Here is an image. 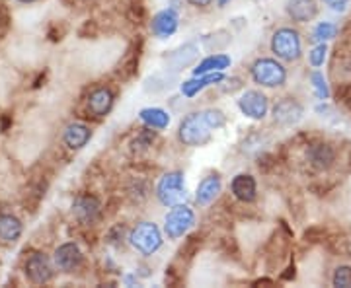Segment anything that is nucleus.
I'll use <instances>...</instances> for the list:
<instances>
[{"instance_id": "obj_20", "label": "nucleus", "mask_w": 351, "mask_h": 288, "mask_svg": "<svg viewBox=\"0 0 351 288\" xmlns=\"http://www.w3.org/2000/svg\"><path fill=\"white\" fill-rule=\"evenodd\" d=\"M24 232L22 222L12 214H2L0 216V241L2 244H16Z\"/></svg>"}, {"instance_id": "obj_29", "label": "nucleus", "mask_w": 351, "mask_h": 288, "mask_svg": "<svg viewBox=\"0 0 351 288\" xmlns=\"http://www.w3.org/2000/svg\"><path fill=\"white\" fill-rule=\"evenodd\" d=\"M326 53H328L326 43L316 45V47L308 53V61H311V64H313L314 68H318V66H322V64H324V61H326Z\"/></svg>"}, {"instance_id": "obj_9", "label": "nucleus", "mask_w": 351, "mask_h": 288, "mask_svg": "<svg viewBox=\"0 0 351 288\" xmlns=\"http://www.w3.org/2000/svg\"><path fill=\"white\" fill-rule=\"evenodd\" d=\"M73 214L80 224H94L101 214V202L94 195H78L73 202Z\"/></svg>"}, {"instance_id": "obj_16", "label": "nucleus", "mask_w": 351, "mask_h": 288, "mask_svg": "<svg viewBox=\"0 0 351 288\" xmlns=\"http://www.w3.org/2000/svg\"><path fill=\"white\" fill-rule=\"evenodd\" d=\"M92 138V131L90 127H86L84 123H71V125L64 129L63 140L64 144L71 148V150H80L84 148L88 142Z\"/></svg>"}, {"instance_id": "obj_26", "label": "nucleus", "mask_w": 351, "mask_h": 288, "mask_svg": "<svg viewBox=\"0 0 351 288\" xmlns=\"http://www.w3.org/2000/svg\"><path fill=\"white\" fill-rule=\"evenodd\" d=\"M172 80H174V75H166V73H164V75H154L152 78H149V80L145 82V90H147V92H154V94H156V92H162V90L172 86V84H170Z\"/></svg>"}, {"instance_id": "obj_28", "label": "nucleus", "mask_w": 351, "mask_h": 288, "mask_svg": "<svg viewBox=\"0 0 351 288\" xmlns=\"http://www.w3.org/2000/svg\"><path fill=\"white\" fill-rule=\"evenodd\" d=\"M332 285L338 288H351V267L350 265H341L334 271L332 276Z\"/></svg>"}, {"instance_id": "obj_8", "label": "nucleus", "mask_w": 351, "mask_h": 288, "mask_svg": "<svg viewBox=\"0 0 351 288\" xmlns=\"http://www.w3.org/2000/svg\"><path fill=\"white\" fill-rule=\"evenodd\" d=\"M302 115H304L302 105L297 100H293V98H283V100H279L274 105V121L279 127L287 129V127L297 125L302 119Z\"/></svg>"}, {"instance_id": "obj_30", "label": "nucleus", "mask_w": 351, "mask_h": 288, "mask_svg": "<svg viewBox=\"0 0 351 288\" xmlns=\"http://www.w3.org/2000/svg\"><path fill=\"white\" fill-rule=\"evenodd\" d=\"M123 238V226H115L110 230V234H108V241L110 244H115V246H119V239Z\"/></svg>"}, {"instance_id": "obj_1", "label": "nucleus", "mask_w": 351, "mask_h": 288, "mask_svg": "<svg viewBox=\"0 0 351 288\" xmlns=\"http://www.w3.org/2000/svg\"><path fill=\"white\" fill-rule=\"evenodd\" d=\"M226 123L225 113L221 109H201V112L189 113L188 117L182 119L178 127V138L184 146L189 148H199L205 146L211 137L213 131L223 129Z\"/></svg>"}, {"instance_id": "obj_7", "label": "nucleus", "mask_w": 351, "mask_h": 288, "mask_svg": "<svg viewBox=\"0 0 351 288\" xmlns=\"http://www.w3.org/2000/svg\"><path fill=\"white\" fill-rule=\"evenodd\" d=\"M267 107H269V101L258 90H248L240 96L239 109L248 119H256V121L263 119L267 115Z\"/></svg>"}, {"instance_id": "obj_15", "label": "nucleus", "mask_w": 351, "mask_h": 288, "mask_svg": "<svg viewBox=\"0 0 351 288\" xmlns=\"http://www.w3.org/2000/svg\"><path fill=\"white\" fill-rule=\"evenodd\" d=\"M221 189H223V183H221V177L217 176V174L203 177L199 181V185H197V191H195L197 205H201V207L211 205L221 195Z\"/></svg>"}, {"instance_id": "obj_21", "label": "nucleus", "mask_w": 351, "mask_h": 288, "mask_svg": "<svg viewBox=\"0 0 351 288\" xmlns=\"http://www.w3.org/2000/svg\"><path fill=\"white\" fill-rule=\"evenodd\" d=\"M226 66H230V57L221 55V53H215L211 57L203 59V61L193 68V76H203L209 75V73H223Z\"/></svg>"}, {"instance_id": "obj_12", "label": "nucleus", "mask_w": 351, "mask_h": 288, "mask_svg": "<svg viewBox=\"0 0 351 288\" xmlns=\"http://www.w3.org/2000/svg\"><path fill=\"white\" fill-rule=\"evenodd\" d=\"M180 27V16L176 10L168 8V10H162V12L154 14L151 20V29L152 34L158 39H168L174 36Z\"/></svg>"}, {"instance_id": "obj_6", "label": "nucleus", "mask_w": 351, "mask_h": 288, "mask_svg": "<svg viewBox=\"0 0 351 288\" xmlns=\"http://www.w3.org/2000/svg\"><path fill=\"white\" fill-rule=\"evenodd\" d=\"M156 197L164 207H174L186 197V183L182 172H168L156 185Z\"/></svg>"}, {"instance_id": "obj_3", "label": "nucleus", "mask_w": 351, "mask_h": 288, "mask_svg": "<svg viewBox=\"0 0 351 288\" xmlns=\"http://www.w3.org/2000/svg\"><path fill=\"white\" fill-rule=\"evenodd\" d=\"M252 80L263 88H279L287 82L285 66L276 59H258L250 68Z\"/></svg>"}, {"instance_id": "obj_27", "label": "nucleus", "mask_w": 351, "mask_h": 288, "mask_svg": "<svg viewBox=\"0 0 351 288\" xmlns=\"http://www.w3.org/2000/svg\"><path fill=\"white\" fill-rule=\"evenodd\" d=\"M311 82H313V88H314V94H316V98L318 100H328V96H330V90H328V84L326 80H324V75L322 73H313L311 75Z\"/></svg>"}, {"instance_id": "obj_19", "label": "nucleus", "mask_w": 351, "mask_h": 288, "mask_svg": "<svg viewBox=\"0 0 351 288\" xmlns=\"http://www.w3.org/2000/svg\"><path fill=\"white\" fill-rule=\"evenodd\" d=\"M223 80H225V75H223V73H209V75L195 76V78H191V80L182 84V94H184L186 98H193V96H197L199 92H203V90L207 88V86L219 84V82H223Z\"/></svg>"}, {"instance_id": "obj_11", "label": "nucleus", "mask_w": 351, "mask_h": 288, "mask_svg": "<svg viewBox=\"0 0 351 288\" xmlns=\"http://www.w3.org/2000/svg\"><path fill=\"white\" fill-rule=\"evenodd\" d=\"M25 276L34 283V285H47L53 278V267L51 261L43 253H34L27 257L25 261Z\"/></svg>"}, {"instance_id": "obj_22", "label": "nucleus", "mask_w": 351, "mask_h": 288, "mask_svg": "<svg viewBox=\"0 0 351 288\" xmlns=\"http://www.w3.org/2000/svg\"><path fill=\"white\" fill-rule=\"evenodd\" d=\"M138 117L145 125L151 129H158V131L170 125V113L164 112L160 107H145V109H141Z\"/></svg>"}, {"instance_id": "obj_18", "label": "nucleus", "mask_w": 351, "mask_h": 288, "mask_svg": "<svg viewBox=\"0 0 351 288\" xmlns=\"http://www.w3.org/2000/svg\"><path fill=\"white\" fill-rule=\"evenodd\" d=\"M308 162L316 170H328L332 163L336 162V150L330 146V144H324V142H318V144H313L308 152Z\"/></svg>"}, {"instance_id": "obj_24", "label": "nucleus", "mask_w": 351, "mask_h": 288, "mask_svg": "<svg viewBox=\"0 0 351 288\" xmlns=\"http://www.w3.org/2000/svg\"><path fill=\"white\" fill-rule=\"evenodd\" d=\"M154 138H156V133L152 131L151 127H149V129H145V131H141L137 137L133 138V142H131V150L133 152L149 150V148L152 146V142H154Z\"/></svg>"}, {"instance_id": "obj_5", "label": "nucleus", "mask_w": 351, "mask_h": 288, "mask_svg": "<svg viewBox=\"0 0 351 288\" xmlns=\"http://www.w3.org/2000/svg\"><path fill=\"white\" fill-rule=\"evenodd\" d=\"M195 224V214L189 209L188 205L178 202L172 207V211L166 214L164 218V232L170 239H178L186 236L189 228Z\"/></svg>"}, {"instance_id": "obj_17", "label": "nucleus", "mask_w": 351, "mask_h": 288, "mask_svg": "<svg viewBox=\"0 0 351 288\" xmlns=\"http://www.w3.org/2000/svg\"><path fill=\"white\" fill-rule=\"evenodd\" d=\"M287 14L293 22H311L314 16L318 14V6L314 0H287Z\"/></svg>"}, {"instance_id": "obj_33", "label": "nucleus", "mask_w": 351, "mask_h": 288, "mask_svg": "<svg viewBox=\"0 0 351 288\" xmlns=\"http://www.w3.org/2000/svg\"><path fill=\"white\" fill-rule=\"evenodd\" d=\"M228 2H232V0H217V4H219V8H225Z\"/></svg>"}, {"instance_id": "obj_10", "label": "nucleus", "mask_w": 351, "mask_h": 288, "mask_svg": "<svg viewBox=\"0 0 351 288\" xmlns=\"http://www.w3.org/2000/svg\"><path fill=\"white\" fill-rule=\"evenodd\" d=\"M53 263L63 273H73L82 263V251H80V248L76 246L75 241H66V244L59 246L55 250Z\"/></svg>"}, {"instance_id": "obj_4", "label": "nucleus", "mask_w": 351, "mask_h": 288, "mask_svg": "<svg viewBox=\"0 0 351 288\" xmlns=\"http://www.w3.org/2000/svg\"><path fill=\"white\" fill-rule=\"evenodd\" d=\"M271 51L281 61H297L302 53L301 36L293 27H279L271 36Z\"/></svg>"}, {"instance_id": "obj_32", "label": "nucleus", "mask_w": 351, "mask_h": 288, "mask_svg": "<svg viewBox=\"0 0 351 288\" xmlns=\"http://www.w3.org/2000/svg\"><path fill=\"white\" fill-rule=\"evenodd\" d=\"M189 4H193V6H197V8H205V6H209L213 0H188Z\"/></svg>"}, {"instance_id": "obj_13", "label": "nucleus", "mask_w": 351, "mask_h": 288, "mask_svg": "<svg viewBox=\"0 0 351 288\" xmlns=\"http://www.w3.org/2000/svg\"><path fill=\"white\" fill-rule=\"evenodd\" d=\"M115 96L110 88H96L90 92L86 101L88 113H92L94 117H106L113 109Z\"/></svg>"}, {"instance_id": "obj_14", "label": "nucleus", "mask_w": 351, "mask_h": 288, "mask_svg": "<svg viewBox=\"0 0 351 288\" xmlns=\"http://www.w3.org/2000/svg\"><path fill=\"white\" fill-rule=\"evenodd\" d=\"M230 191L240 202H254L258 197V183L250 174H239L230 181Z\"/></svg>"}, {"instance_id": "obj_31", "label": "nucleus", "mask_w": 351, "mask_h": 288, "mask_svg": "<svg viewBox=\"0 0 351 288\" xmlns=\"http://www.w3.org/2000/svg\"><path fill=\"white\" fill-rule=\"evenodd\" d=\"M324 2H326L330 8H334V10H338V12H343L350 0H324Z\"/></svg>"}, {"instance_id": "obj_2", "label": "nucleus", "mask_w": 351, "mask_h": 288, "mask_svg": "<svg viewBox=\"0 0 351 288\" xmlns=\"http://www.w3.org/2000/svg\"><path fill=\"white\" fill-rule=\"evenodd\" d=\"M129 244L141 255L149 257L162 248V232L154 222H138L129 234Z\"/></svg>"}, {"instance_id": "obj_25", "label": "nucleus", "mask_w": 351, "mask_h": 288, "mask_svg": "<svg viewBox=\"0 0 351 288\" xmlns=\"http://www.w3.org/2000/svg\"><path fill=\"white\" fill-rule=\"evenodd\" d=\"M336 36H338V25L332 24V22H320V24L316 25V29H314L313 39L314 41L326 43V41L334 39Z\"/></svg>"}, {"instance_id": "obj_23", "label": "nucleus", "mask_w": 351, "mask_h": 288, "mask_svg": "<svg viewBox=\"0 0 351 288\" xmlns=\"http://www.w3.org/2000/svg\"><path fill=\"white\" fill-rule=\"evenodd\" d=\"M197 45H193V43H188V45H184V47H180V49H176L170 57H168V63L172 64L174 68L172 70H180V68H184V66H188L191 64L195 59H197Z\"/></svg>"}, {"instance_id": "obj_34", "label": "nucleus", "mask_w": 351, "mask_h": 288, "mask_svg": "<svg viewBox=\"0 0 351 288\" xmlns=\"http://www.w3.org/2000/svg\"><path fill=\"white\" fill-rule=\"evenodd\" d=\"M18 2H22V4H32V2H38V0H18Z\"/></svg>"}]
</instances>
